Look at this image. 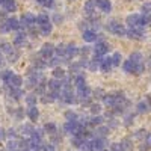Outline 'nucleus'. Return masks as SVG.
Instances as JSON below:
<instances>
[{
	"label": "nucleus",
	"instance_id": "423d86ee",
	"mask_svg": "<svg viewBox=\"0 0 151 151\" xmlns=\"http://www.w3.org/2000/svg\"><path fill=\"white\" fill-rule=\"evenodd\" d=\"M109 50H110V47L106 42H103V41L101 42H97V45L94 47V55L95 56H104Z\"/></svg>",
	"mask_w": 151,
	"mask_h": 151
},
{
	"label": "nucleus",
	"instance_id": "b1692460",
	"mask_svg": "<svg viewBox=\"0 0 151 151\" xmlns=\"http://www.w3.org/2000/svg\"><path fill=\"white\" fill-rule=\"evenodd\" d=\"M0 52H3L8 56V55H11L12 52H14V48H12V45L8 44V42H2V44H0Z\"/></svg>",
	"mask_w": 151,
	"mask_h": 151
},
{
	"label": "nucleus",
	"instance_id": "cd10ccee",
	"mask_svg": "<svg viewBox=\"0 0 151 151\" xmlns=\"http://www.w3.org/2000/svg\"><path fill=\"white\" fill-rule=\"evenodd\" d=\"M107 134H109V127L98 125V129H97V137H106Z\"/></svg>",
	"mask_w": 151,
	"mask_h": 151
},
{
	"label": "nucleus",
	"instance_id": "ea45409f",
	"mask_svg": "<svg viewBox=\"0 0 151 151\" xmlns=\"http://www.w3.org/2000/svg\"><path fill=\"white\" fill-rule=\"evenodd\" d=\"M82 142H83V139H80V137H77V136H73V139H71L73 147H76V148H80Z\"/></svg>",
	"mask_w": 151,
	"mask_h": 151
},
{
	"label": "nucleus",
	"instance_id": "2eb2a0df",
	"mask_svg": "<svg viewBox=\"0 0 151 151\" xmlns=\"http://www.w3.org/2000/svg\"><path fill=\"white\" fill-rule=\"evenodd\" d=\"M27 116L30 118V121H36L38 118H40V110L36 109V106H29Z\"/></svg>",
	"mask_w": 151,
	"mask_h": 151
},
{
	"label": "nucleus",
	"instance_id": "e433bc0d",
	"mask_svg": "<svg viewBox=\"0 0 151 151\" xmlns=\"http://www.w3.org/2000/svg\"><path fill=\"white\" fill-rule=\"evenodd\" d=\"M18 147L23 148V150H29L30 148V139H21L18 142Z\"/></svg>",
	"mask_w": 151,
	"mask_h": 151
},
{
	"label": "nucleus",
	"instance_id": "393cba45",
	"mask_svg": "<svg viewBox=\"0 0 151 151\" xmlns=\"http://www.w3.org/2000/svg\"><path fill=\"white\" fill-rule=\"evenodd\" d=\"M52 30H53V24L52 23H45V24H41V33L42 35H50L52 33Z\"/></svg>",
	"mask_w": 151,
	"mask_h": 151
},
{
	"label": "nucleus",
	"instance_id": "a18cd8bd",
	"mask_svg": "<svg viewBox=\"0 0 151 151\" xmlns=\"http://www.w3.org/2000/svg\"><path fill=\"white\" fill-rule=\"evenodd\" d=\"M6 32H9V27H8L6 20H5V21H0V33H6Z\"/></svg>",
	"mask_w": 151,
	"mask_h": 151
},
{
	"label": "nucleus",
	"instance_id": "13d9d810",
	"mask_svg": "<svg viewBox=\"0 0 151 151\" xmlns=\"http://www.w3.org/2000/svg\"><path fill=\"white\" fill-rule=\"evenodd\" d=\"M8 134H9L11 137H15V136H17V133H15V130H12V129H11V130L8 132Z\"/></svg>",
	"mask_w": 151,
	"mask_h": 151
},
{
	"label": "nucleus",
	"instance_id": "e2e57ef3",
	"mask_svg": "<svg viewBox=\"0 0 151 151\" xmlns=\"http://www.w3.org/2000/svg\"><path fill=\"white\" fill-rule=\"evenodd\" d=\"M3 2H5V0H0V5H3Z\"/></svg>",
	"mask_w": 151,
	"mask_h": 151
},
{
	"label": "nucleus",
	"instance_id": "37998d69",
	"mask_svg": "<svg viewBox=\"0 0 151 151\" xmlns=\"http://www.w3.org/2000/svg\"><path fill=\"white\" fill-rule=\"evenodd\" d=\"M41 151H56V148H55L53 144H42Z\"/></svg>",
	"mask_w": 151,
	"mask_h": 151
},
{
	"label": "nucleus",
	"instance_id": "1a4fd4ad",
	"mask_svg": "<svg viewBox=\"0 0 151 151\" xmlns=\"http://www.w3.org/2000/svg\"><path fill=\"white\" fill-rule=\"evenodd\" d=\"M95 6H98L103 12H110L112 11V3L110 0H94Z\"/></svg>",
	"mask_w": 151,
	"mask_h": 151
},
{
	"label": "nucleus",
	"instance_id": "9b49d317",
	"mask_svg": "<svg viewBox=\"0 0 151 151\" xmlns=\"http://www.w3.org/2000/svg\"><path fill=\"white\" fill-rule=\"evenodd\" d=\"M6 85H9V86H12V88H20V86L23 85V79L20 77V76H17V74H12L11 79L6 82Z\"/></svg>",
	"mask_w": 151,
	"mask_h": 151
},
{
	"label": "nucleus",
	"instance_id": "c756f323",
	"mask_svg": "<svg viewBox=\"0 0 151 151\" xmlns=\"http://www.w3.org/2000/svg\"><path fill=\"white\" fill-rule=\"evenodd\" d=\"M119 147H121L122 151H132V141L130 139H124V141H121Z\"/></svg>",
	"mask_w": 151,
	"mask_h": 151
},
{
	"label": "nucleus",
	"instance_id": "5701e85b",
	"mask_svg": "<svg viewBox=\"0 0 151 151\" xmlns=\"http://www.w3.org/2000/svg\"><path fill=\"white\" fill-rule=\"evenodd\" d=\"M150 26V14H144L139 17V27H148Z\"/></svg>",
	"mask_w": 151,
	"mask_h": 151
},
{
	"label": "nucleus",
	"instance_id": "2f4dec72",
	"mask_svg": "<svg viewBox=\"0 0 151 151\" xmlns=\"http://www.w3.org/2000/svg\"><path fill=\"white\" fill-rule=\"evenodd\" d=\"M110 62H112V67L121 65V55H119V53H115V55L110 58Z\"/></svg>",
	"mask_w": 151,
	"mask_h": 151
},
{
	"label": "nucleus",
	"instance_id": "6ab92c4d",
	"mask_svg": "<svg viewBox=\"0 0 151 151\" xmlns=\"http://www.w3.org/2000/svg\"><path fill=\"white\" fill-rule=\"evenodd\" d=\"M3 8H5V11H8V12H14V11L17 9L15 0H5V2H3Z\"/></svg>",
	"mask_w": 151,
	"mask_h": 151
},
{
	"label": "nucleus",
	"instance_id": "603ef678",
	"mask_svg": "<svg viewBox=\"0 0 151 151\" xmlns=\"http://www.w3.org/2000/svg\"><path fill=\"white\" fill-rule=\"evenodd\" d=\"M150 9H151L150 3H145V5L142 6V11H144V14H150Z\"/></svg>",
	"mask_w": 151,
	"mask_h": 151
},
{
	"label": "nucleus",
	"instance_id": "f03ea898",
	"mask_svg": "<svg viewBox=\"0 0 151 151\" xmlns=\"http://www.w3.org/2000/svg\"><path fill=\"white\" fill-rule=\"evenodd\" d=\"M106 139L104 137H94V139L89 141V147H91V151H104L106 148Z\"/></svg>",
	"mask_w": 151,
	"mask_h": 151
},
{
	"label": "nucleus",
	"instance_id": "bf43d9fd",
	"mask_svg": "<svg viewBox=\"0 0 151 151\" xmlns=\"http://www.w3.org/2000/svg\"><path fill=\"white\" fill-rule=\"evenodd\" d=\"M53 5V0H45V3H44V6H52Z\"/></svg>",
	"mask_w": 151,
	"mask_h": 151
},
{
	"label": "nucleus",
	"instance_id": "79ce46f5",
	"mask_svg": "<svg viewBox=\"0 0 151 151\" xmlns=\"http://www.w3.org/2000/svg\"><path fill=\"white\" fill-rule=\"evenodd\" d=\"M11 76H12V71H9V70H5V71L2 73V80L6 83V82L11 79Z\"/></svg>",
	"mask_w": 151,
	"mask_h": 151
},
{
	"label": "nucleus",
	"instance_id": "c9c22d12",
	"mask_svg": "<svg viewBox=\"0 0 151 151\" xmlns=\"http://www.w3.org/2000/svg\"><path fill=\"white\" fill-rule=\"evenodd\" d=\"M26 103H27L29 106H36V95H35V94L27 95V97H26Z\"/></svg>",
	"mask_w": 151,
	"mask_h": 151
},
{
	"label": "nucleus",
	"instance_id": "f3484780",
	"mask_svg": "<svg viewBox=\"0 0 151 151\" xmlns=\"http://www.w3.org/2000/svg\"><path fill=\"white\" fill-rule=\"evenodd\" d=\"M97 33L95 32H92V30H85L83 32V40L86 41V42H92V41H97Z\"/></svg>",
	"mask_w": 151,
	"mask_h": 151
},
{
	"label": "nucleus",
	"instance_id": "0e129e2a",
	"mask_svg": "<svg viewBox=\"0 0 151 151\" xmlns=\"http://www.w3.org/2000/svg\"><path fill=\"white\" fill-rule=\"evenodd\" d=\"M12 151H18V150H12Z\"/></svg>",
	"mask_w": 151,
	"mask_h": 151
},
{
	"label": "nucleus",
	"instance_id": "8fccbe9b",
	"mask_svg": "<svg viewBox=\"0 0 151 151\" xmlns=\"http://www.w3.org/2000/svg\"><path fill=\"white\" fill-rule=\"evenodd\" d=\"M88 24H89L88 21H80V23H79V27L85 32V30H88Z\"/></svg>",
	"mask_w": 151,
	"mask_h": 151
},
{
	"label": "nucleus",
	"instance_id": "3c124183",
	"mask_svg": "<svg viewBox=\"0 0 151 151\" xmlns=\"http://www.w3.org/2000/svg\"><path fill=\"white\" fill-rule=\"evenodd\" d=\"M23 116H24V110H23V107H18V109H17V118L21 119Z\"/></svg>",
	"mask_w": 151,
	"mask_h": 151
},
{
	"label": "nucleus",
	"instance_id": "052dcab7",
	"mask_svg": "<svg viewBox=\"0 0 151 151\" xmlns=\"http://www.w3.org/2000/svg\"><path fill=\"white\" fill-rule=\"evenodd\" d=\"M55 21H56V23L62 21V17H60V15H55Z\"/></svg>",
	"mask_w": 151,
	"mask_h": 151
},
{
	"label": "nucleus",
	"instance_id": "5fc2aeb1",
	"mask_svg": "<svg viewBox=\"0 0 151 151\" xmlns=\"http://www.w3.org/2000/svg\"><path fill=\"white\" fill-rule=\"evenodd\" d=\"M133 118H134L133 115H129L127 118H125V125H130V124H132V121H133Z\"/></svg>",
	"mask_w": 151,
	"mask_h": 151
},
{
	"label": "nucleus",
	"instance_id": "c03bdc74",
	"mask_svg": "<svg viewBox=\"0 0 151 151\" xmlns=\"http://www.w3.org/2000/svg\"><path fill=\"white\" fill-rule=\"evenodd\" d=\"M79 53H80L83 58H86L88 55L91 53V47H82V48H79Z\"/></svg>",
	"mask_w": 151,
	"mask_h": 151
},
{
	"label": "nucleus",
	"instance_id": "f8f14e48",
	"mask_svg": "<svg viewBox=\"0 0 151 151\" xmlns=\"http://www.w3.org/2000/svg\"><path fill=\"white\" fill-rule=\"evenodd\" d=\"M77 127H79V122H77V121H67V122L64 124L65 133H70V134H73L76 130H77Z\"/></svg>",
	"mask_w": 151,
	"mask_h": 151
},
{
	"label": "nucleus",
	"instance_id": "bb28decb",
	"mask_svg": "<svg viewBox=\"0 0 151 151\" xmlns=\"http://www.w3.org/2000/svg\"><path fill=\"white\" fill-rule=\"evenodd\" d=\"M14 44H15L17 47H21V45H24V44H26V35H24V33H20V35H17V36H15V40H14Z\"/></svg>",
	"mask_w": 151,
	"mask_h": 151
},
{
	"label": "nucleus",
	"instance_id": "9d476101",
	"mask_svg": "<svg viewBox=\"0 0 151 151\" xmlns=\"http://www.w3.org/2000/svg\"><path fill=\"white\" fill-rule=\"evenodd\" d=\"M76 55H79V48L76 47L74 44L65 45V58H67V59H71V58H74Z\"/></svg>",
	"mask_w": 151,
	"mask_h": 151
},
{
	"label": "nucleus",
	"instance_id": "6e6d98bb",
	"mask_svg": "<svg viewBox=\"0 0 151 151\" xmlns=\"http://www.w3.org/2000/svg\"><path fill=\"white\" fill-rule=\"evenodd\" d=\"M29 33H30V35H33V36H36V35H38V30H36L33 26H30V27H29Z\"/></svg>",
	"mask_w": 151,
	"mask_h": 151
},
{
	"label": "nucleus",
	"instance_id": "473e14b6",
	"mask_svg": "<svg viewBox=\"0 0 151 151\" xmlns=\"http://www.w3.org/2000/svg\"><path fill=\"white\" fill-rule=\"evenodd\" d=\"M53 76H55V79H58V80H62L65 77V71L62 70V68H55V71H53Z\"/></svg>",
	"mask_w": 151,
	"mask_h": 151
},
{
	"label": "nucleus",
	"instance_id": "58836bf2",
	"mask_svg": "<svg viewBox=\"0 0 151 151\" xmlns=\"http://www.w3.org/2000/svg\"><path fill=\"white\" fill-rule=\"evenodd\" d=\"M60 62H62L60 58H50V60L47 62V65L48 67H56L58 64H60Z\"/></svg>",
	"mask_w": 151,
	"mask_h": 151
},
{
	"label": "nucleus",
	"instance_id": "f704fd0d",
	"mask_svg": "<svg viewBox=\"0 0 151 151\" xmlns=\"http://www.w3.org/2000/svg\"><path fill=\"white\" fill-rule=\"evenodd\" d=\"M74 83H76V86L85 85V83H86V79H85V76H83V74H77V76H76V79H74Z\"/></svg>",
	"mask_w": 151,
	"mask_h": 151
},
{
	"label": "nucleus",
	"instance_id": "7c9ffc66",
	"mask_svg": "<svg viewBox=\"0 0 151 151\" xmlns=\"http://www.w3.org/2000/svg\"><path fill=\"white\" fill-rule=\"evenodd\" d=\"M129 60H132L133 64H141V62L144 60V58H142V55H141V53H132Z\"/></svg>",
	"mask_w": 151,
	"mask_h": 151
},
{
	"label": "nucleus",
	"instance_id": "39448f33",
	"mask_svg": "<svg viewBox=\"0 0 151 151\" xmlns=\"http://www.w3.org/2000/svg\"><path fill=\"white\" fill-rule=\"evenodd\" d=\"M45 86H48V91L50 92H56V94H60V89H62V83L60 80L58 79H52L45 83Z\"/></svg>",
	"mask_w": 151,
	"mask_h": 151
},
{
	"label": "nucleus",
	"instance_id": "c85d7f7f",
	"mask_svg": "<svg viewBox=\"0 0 151 151\" xmlns=\"http://www.w3.org/2000/svg\"><path fill=\"white\" fill-rule=\"evenodd\" d=\"M136 109H137V113H147L150 110V104L145 103V101H141L139 104L136 106Z\"/></svg>",
	"mask_w": 151,
	"mask_h": 151
},
{
	"label": "nucleus",
	"instance_id": "49530a36",
	"mask_svg": "<svg viewBox=\"0 0 151 151\" xmlns=\"http://www.w3.org/2000/svg\"><path fill=\"white\" fill-rule=\"evenodd\" d=\"M33 64H35L36 68H45V67H47V62H44L42 59H36Z\"/></svg>",
	"mask_w": 151,
	"mask_h": 151
},
{
	"label": "nucleus",
	"instance_id": "4be33fe9",
	"mask_svg": "<svg viewBox=\"0 0 151 151\" xmlns=\"http://www.w3.org/2000/svg\"><path fill=\"white\" fill-rule=\"evenodd\" d=\"M44 132H45V133H48V134H53V133H56V132H58L56 124H55V122H47V124L44 125Z\"/></svg>",
	"mask_w": 151,
	"mask_h": 151
},
{
	"label": "nucleus",
	"instance_id": "aec40b11",
	"mask_svg": "<svg viewBox=\"0 0 151 151\" xmlns=\"http://www.w3.org/2000/svg\"><path fill=\"white\" fill-rule=\"evenodd\" d=\"M103 124V116H92L91 119H88V125H91V127H98V125Z\"/></svg>",
	"mask_w": 151,
	"mask_h": 151
},
{
	"label": "nucleus",
	"instance_id": "09e8293b",
	"mask_svg": "<svg viewBox=\"0 0 151 151\" xmlns=\"http://www.w3.org/2000/svg\"><path fill=\"white\" fill-rule=\"evenodd\" d=\"M147 136H148V132H145V130H139L136 133V137H139V139L141 137H147Z\"/></svg>",
	"mask_w": 151,
	"mask_h": 151
},
{
	"label": "nucleus",
	"instance_id": "4c0bfd02",
	"mask_svg": "<svg viewBox=\"0 0 151 151\" xmlns=\"http://www.w3.org/2000/svg\"><path fill=\"white\" fill-rule=\"evenodd\" d=\"M38 24H40V26H41V24H45V23H48L50 20H48V15H45V14H41L40 17H38L36 20H35Z\"/></svg>",
	"mask_w": 151,
	"mask_h": 151
},
{
	"label": "nucleus",
	"instance_id": "a211bd4d",
	"mask_svg": "<svg viewBox=\"0 0 151 151\" xmlns=\"http://www.w3.org/2000/svg\"><path fill=\"white\" fill-rule=\"evenodd\" d=\"M100 70H101L103 73H110L112 70V62H110V58L109 59H103L101 64H100Z\"/></svg>",
	"mask_w": 151,
	"mask_h": 151
},
{
	"label": "nucleus",
	"instance_id": "412c9836",
	"mask_svg": "<svg viewBox=\"0 0 151 151\" xmlns=\"http://www.w3.org/2000/svg\"><path fill=\"white\" fill-rule=\"evenodd\" d=\"M94 11H95V3H94V0H88V2L85 3V12H86L88 15H92Z\"/></svg>",
	"mask_w": 151,
	"mask_h": 151
},
{
	"label": "nucleus",
	"instance_id": "dca6fc26",
	"mask_svg": "<svg viewBox=\"0 0 151 151\" xmlns=\"http://www.w3.org/2000/svg\"><path fill=\"white\" fill-rule=\"evenodd\" d=\"M6 23H8V27H9V30H18L21 26H20V21L17 20V18H8L6 20Z\"/></svg>",
	"mask_w": 151,
	"mask_h": 151
},
{
	"label": "nucleus",
	"instance_id": "a878e982",
	"mask_svg": "<svg viewBox=\"0 0 151 151\" xmlns=\"http://www.w3.org/2000/svg\"><path fill=\"white\" fill-rule=\"evenodd\" d=\"M134 65H136V64H133L132 60H125L124 64H122V68H124V71H125V73H129V74H133Z\"/></svg>",
	"mask_w": 151,
	"mask_h": 151
},
{
	"label": "nucleus",
	"instance_id": "ddd939ff",
	"mask_svg": "<svg viewBox=\"0 0 151 151\" xmlns=\"http://www.w3.org/2000/svg\"><path fill=\"white\" fill-rule=\"evenodd\" d=\"M8 95H9L11 98H14V100H20V98L24 95V92L20 89V88H12V86H9V92H8Z\"/></svg>",
	"mask_w": 151,
	"mask_h": 151
},
{
	"label": "nucleus",
	"instance_id": "a19ab883",
	"mask_svg": "<svg viewBox=\"0 0 151 151\" xmlns=\"http://www.w3.org/2000/svg\"><path fill=\"white\" fill-rule=\"evenodd\" d=\"M100 110H101V106H100L98 103H92L91 104V112L94 113V115H98Z\"/></svg>",
	"mask_w": 151,
	"mask_h": 151
},
{
	"label": "nucleus",
	"instance_id": "4468645a",
	"mask_svg": "<svg viewBox=\"0 0 151 151\" xmlns=\"http://www.w3.org/2000/svg\"><path fill=\"white\" fill-rule=\"evenodd\" d=\"M139 17L141 15H137V14H132L125 18V21H127V24L130 27H139Z\"/></svg>",
	"mask_w": 151,
	"mask_h": 151
},
{
	"label": "nucleus",
	"instance_id": "7ed1b4c3",
	"mask_svg": "<svg viewBox=\"0 0 151 151\" xmlns=\"http://www.w3.org/2000/svg\"><path fill=\"white\" fill-rule=\"evenodd\" d=\"M125 35L129 38H132V40H139V41L145 40V35L139 27H130L129 30H125Z\"/></svg>",
	"mask_w": 151,
	"mask_h": 151
},
{
	"label": "nucleus",
	"instance_id": "680f3d73",
	"mask_svg": "<svg viewBox=\"0 0 151 151\" xmlns=\"http://www.w3.org/2000/svg\"><path fill=\"white\" fill-rule=\"evenodd\" d=\"M36 2L40 3V5H44V3H45V0H36Z\"/></svg>",
	"mask_w": 151,
	"mask_h": 151
},
{
	"label": "nucleus",
	"instance_id": "0eeeda50",
	"mask_svg": "<svg viewBox=\"0 0 151 151\" xmlns=\"http://www.w3.org/2000/svg\"><path fill=\"white\" fill-rule=\"evenodd\" d=\"M53 53H55V45H53V44L47 42V44L42 45V48H41V56H42V58L50 59V58L53 56Z\"/></svg>",
	"mask_w": 151,
	"mask_h": 151
},
{
	"label": "nucleus",
	"instance_id": "4d7b16f0",
	"mask_svg": "<svg viewBox=\"0 0 151 151\" xmlns=\"http://www.w3.org/2000/svg\"><path fill=\"white\" fill-rule=\"evenodd\" d=\"M5 136H6V133H5V130H2V129H0V142H2V141L5 139Z\"/></svg>",
	"mask_w": 151,
	"mask_h": 151
},
{
	"label": "nucleus",
	"instance_id": "72a5a7b5",
	"mask_svg": "<svg viewBox=\"0 0 151 151\" xmlns=\"http://www.w3.org/2000/svg\"><path fill=\"white\" fill-rule=\"evenodd\" d=\"M65 118H67V121H77V119H79L77 113H76V112H73V110H68V112H65Z\"/></svg>",
	"mask_w": 151,
	"mask_h": 151
},
{
	"label": "nucleus",
	"instance_id": "f257e3e1",
	"mask_svg": "<svg viewBox=\"0 0 151 151\" xmlns=\"http://www.w3.org/2000/svg\"><path fill=\"white\" fill-rule=\"evenodd\" d=\"M107 30L112 32V33H115V35H118V36H124L125 35V27L122 26L121 23L115 21V20L107 23Z\"/></svg>",
	"mask_w": 151,
	"mask_h": 151
},
{
	"label": "nucleus",
	"instance_id": "864d4df0",
	"mask_svg": "<svg viewBox=\"0 0 151 151\" xmlns=\"http://www.w3.org/2000/svg\"><path fill=\"white\" fill-rule=\"evenodd\" d=\"M21 130H23V132H27V133H30V134H32V132H33V129L30 127V125H23Z\"/></svg>",
	"mask_w": 151,
	"mask_h": 151
},
{
	"label": "nucleus",
	"instance_id": "6e6552de",
	"mask_svg": "<svg viewBox=\"0 0 151 151\" xmlns=\"http://www.w3.org/2000/svg\"><path fill=\"white\" fill-rule=\"evenodd\" d=\"M89 95H91V89H89V86H88L86 83L77 86V97L79 98L86 100V98H89Z\"/></svg>",
	"mask_w": 151,
	"mask_h": 151
},
{
	"label": "nucleus",
	"instance_id": "20e7f679",
	"mask_svg": "<svg viewBox=\"0 0 151 151\" xmlns=\"http://www.w3.org/2000/svg\"><path fill=\"white\" fill-rule=\"evenodd\" d=\"M35 20L36 17L33 14H30V12H26V14L21 15V20H20V26H24V27H30L35 24Z\"/></svg>",
	"mask_w": 151,
	"mask_h": 151
},
{
	"label": "nucleus",
	"instance_id": "de8ad7c7",
	"mask_svg": "<svg viewBox=\"0 0 151 151\" xmlns=\"http://www.w3.org/2000/svg\"><path fill=\"white\" fill-rule=\"evenodd\" d=\"M17 147H18V142H15V141H9V144H8V150H9V151L15 150Z\"/></svg>",
	"mask_w": 151,
	"mask_h": 151
}]
</instances>
